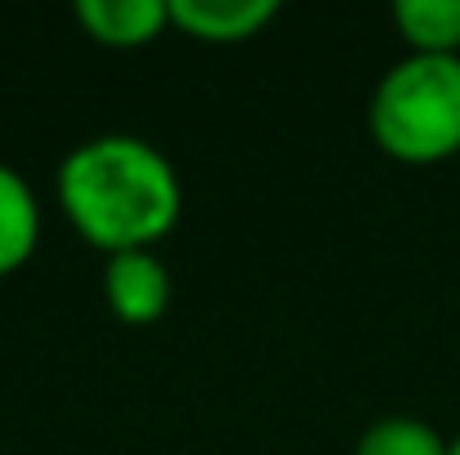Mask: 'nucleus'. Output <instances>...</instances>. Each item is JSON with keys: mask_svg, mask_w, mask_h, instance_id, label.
I'll return each mask as SVG.
<instances>
[{"mask_svg": "<svg viewBox=\"0 0 460 455\" xmlns=\"http://www.w3.org/2000/svg\"><path fill=\"white\" fill-rule=\"evenodd\" d=\"M63 219L103 255L153 250L183 219V179L165 152L139 135H94L54 174Z\"/></svg>", "mask_w": 460, "mask_h": 455, "instance_id": "1", "label": "nucleus"}, {"mask_svg": "<svg viewBox=\"0 0 460 455\" xmlns=\"http://www.w3.org/2000/svg\"><path fill=\"white\" fill-rule=\"evenodd\" d=\"M367 126L376 148L402 165H434L460 152V54H407L371 90Z\"/></svg>", "mask_w": 460, "mask_h": 455, "instance_id": "2", "label": "nucleus"}, {"mask_svg": "<svg viewBox=\"0 0 460 455\" xmlns=\"http://www.w3.org/2000/svg\"><path fill=\"white\" fill-rule=\"evenodd\" d=\"M103 300L117 321L126 326H153L170 308V268L153 250H126L108 255L103 264Z\"/></svg>", "mask_w": 460, "mask_h": 455, "instance_id": "3", "label": "nucleus"}, {"mask_svg": "<svg viewBox=\"0 0 460 455\" xmlns=\"http://www.w3.org/2000/svg\"><path fill=\"white\" fill-rule=\"evenodd\" d=\"M282 13L278 0H170V27L201 45H242L264 36Z\"/></svg>", "mask_w": 460, "mask_h": 455, "instance_id": "4", "label": "nucleus"}, {"mask_svg": "<svg viewBox=\"0 0 460 455\" xmlns=\"http://www.w3.org/2000/svg\"><path fill=\"white\" fill-rule=\"evenodd\" d=\"M72 18L94 45L139 49L170 27V0H76Z\"/></svg>", "mask_w": 460, "mask_h": 455, "instance_id": "5", "label": "nucleus"}, {"mask_svg": "<svg viewBox=\"0 0 460 455\" xmlns=\"http://www.w3.org/2000/svg\"><path fill=\"white\" fill-rule=\"evenodd\" d=\"M40 246V206L31 183L0 161V277L18 273Z\"/></svg>", "mask_w": 460, "mask_h": 455, "instance_id": "6", "label": "nucleus"}, {"mask_svg": "<svg viewBox=\"0 0 460 455\" xmlns=\"http://www.w3.org/2000/svg\"><path fill=\"white\" fill-rule=\"evenodd\" d=\"M394 27L411 54H460V0H398Z\"/></svg>", "mask_w": 460, "mask_h": 455, "instance_id": "7", "label": "nucleus"}, {"mask_svg": "<svg viewBox=\"0 0 460 455\" xmlns=\"http://www.w3.org/2000/svg\"><path fill=\"white\" fill-rule=\"evenodd\" d=\"M353 455H447V438L420 416H380L362 429Z\"/></svg>", "mask_w": 460, "mask_h": 455, "instance_id": "8", "label": "nucleus"}, {"mask_svg": "<svg viewBox=\"0 0 460 455\" xmlns=\"http://www.w3.org/2000/svg\"><path fill=\"white\" fill-rule=\"evenodd\" d=\"M447 455H460V433L452 438V442H447Z\"/></svg>", "mask_w": 460, "mask_h": 455, "instance_id": "9", "label": "nucleus"}]
</instances>
